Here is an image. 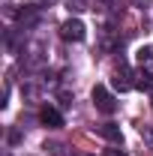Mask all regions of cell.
I'll list each match as a JSON object with an SVG mask.
<instances>
[{
	"label": "cell",
	"instance_id": "obj_8",
	"mask_svg": "<svg viewBox=\"0 0 153 156\" xmlns=\"http://www.w3.org/2000/svg\"><path fill=\"white\" fill-rule=\"evenodd\" d=\"M102 156H126V153H120V150H108V153H102Z\"/></svg>",
	"mask_w": 153,
	"mask_h": 156
},
{
	"label": "cell",
	"instance_id": "obj_6",
	"mask_svg": "<svg viewBox=\"0 0 153 156\" xmlns=\"http://www.w3.org/2000/svg\"><path fill=\"white\" fill-rule=\"evenodd\" d=\"M135 87H153L150 72H138V81H135Z\"/></svg>",
	"mask_w": 153,
	"mask_h": 156
},
{
	"label": "cell",
	"instance_id": "obj_7",
	"mask_svg": "<svg viewBox=\"0 0 153 156\" xmlns=\"http://www.w3.org/2000/svg\"><path fill=\"white\" fill-rule=\"evenodd\" d=\"M138 63H153V48H141L138 51Z\"/></svg>",
	"mask_w": 153,
	"mask_h": 156
},
{
	"label": "cell",
	"instance_id": "obj_1",
	"mask_svg": "<svg viewBox=\"0 0 153 156\" xmlns=\"http://www.w3.org/2000/svg\"><path fill=\"white\" fill-rule=\"evenodd\" d=\"M93 105L102 114H114L117 111V99H114V93H111L105 84H96L93 87Z\"/></svg>",
	"mask_w": 153,
	"mask_h": 156
},
{
	"label": "cell",
	"instance_id": "obj_4",
	"mask_svg": "<svg viewBox=\"0 0 153 156\" xmlns=\"http://www.w3.org/2000/svg\"><path fill=\"white\" fill-rule=\"evenodd\" d=\"M96 135L108 138V141H114V144H120V141H123V135H120V126H117V123H102V126H96Z\"/></svg>",
	"mask_w": 153,
	"mask_h": 156
},
{
	"label": "cell",
	"instance_id": "obj_9",
	"mask_svg": "<svg viewBox=\"0 0 153 156\" xmlns=\"http://www.w3.org/2000/svg\"><path fill=\"white\" fill-rule=\"evenodd\" d=\"M150 90H153V87H150ZM150 99H153V93H150Z\"/></svg>",
	"mask_w": 153,
	"mask_h": 156
},
{
	"label": "cell",
	"instance_id": "obj_2",
	"mask_svg": "<svg viewBox=\"0 0 153 156\" xmlns=\"http://www.w3.org/2000/svg\"><path fill=\"white\" fill-rule=\"evenodd\" d=\"M60 36L66 39V42H84V36H87V27H84V21L78 18H69L60 24Z\"/></svg>",
	"mask_w": 153,
	"mask_h": 156
},
{
	"label": "cell",
	"instance_id": "obj_5",
	"mask_svg": "<svg viewBox=\"0 0 153 156\" xmlns=\"http://www.w3.org/2000/svg\"><path fill=\"white\" fill-rule=\"evenodd\" d=\"M18 21L24 24V27H33V24L39 21V15L33 12V9H21V12H18Z\"/></svg>",
	"mask_w": 153,
	"mask_h": 156
},
{
	"label": "cell",
	"instance_id": "obj_3",
	"mask_svg": "<svg viewBox=\"0 0 153 156\" xmlns=\"http://www.w3.org/2000/svg\"><path fill=\"white\" fill-rule=\"evenodd\" d=\"M39 120H42V126H48V129H60V126H63V114H60L57 108H51V105H45V108L39 111Z\"/></svg>",
	"mask_w": 153,
	"mask_h": 156
}]
</instances>
